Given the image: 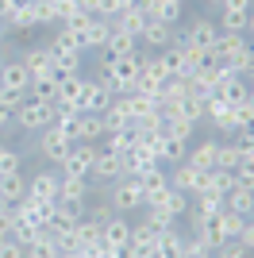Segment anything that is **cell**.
I'll return each mask as SVG.
<instances>
[{
  "instance_id": "cell-56",
  "label": "cell",
  "mask_w": 254,
  "mask_h": 258,
  "mask_svg": "<svg viewBox=\"0 0 254 258\" xmlns=\"http://www.w3.org/2000/svg\"><path fill=\"white\" fill-rule=\"evenodd\" d=\"M204 4H216V8H220V4H223V0H204Z\"/></svg>"
},
{
  "instance_id": "cell-21",
  "label": "cell",
  "mask_w": 254,
  "mask_h": 258,
  "mask_svg": "<svg viewBox=\"0 0 254 258\" xmlns=\"http://www.w3.org/2000/svg\"><path fill=\"white\" fill-rule=\"evenodd\" d=\"M246 46H250V43H246V35H239V31H220V39H216V50H212V54H216V58L227 66L235 54L246 50Z\"/></svg>"
},
{
  "instance_id": "cell-50",
  "label": "cell",
  "mask_w": 254,
  "mask_h": 258,
  "mask_svg": "<svg viewBox=\"0 0 254 258\" xmlns=\"http://www.w3.org/2000/svg\"><path fill=\"white\" fill-rule=\"evenodd\" d=\"M0 258H27V247L16 239H0Z\"/></svg>"
},
{
  "instance_id": "cell-25",
  "label": "cell",
  "mask_w": 254,
  "mask_h": 258,
  "mask_svg": "<svg viewBox=\"0 0 254 258\" xmlns=\"http://www.w3.org/2000/svg\"><path fill=\"white\" fill-rule=\"evenodd\" d=\"M216 147H220V143H216V139H204L201 147H193V151L185 154V162H189L193 170H201V173L216 170Z\"/></svg>"
},
{
  "instance_id": "cell-28",
  "label": "cell",
  "mask_w": 254,
  "mask_h": 258,
  "mask_svg": "<svg viewBox=\"0 0 254 258\" xmlns=\"http://www.w3.org/2000/svg\"><path fill=\"white\" fill-rule=\"evenodd\" d=\"M20 62L27 66V74L31 77H42V74H50V50H46V46H27V50L20 54Z\"/></svg>"
},
{
  "instance_id": "cell-2",
  "label": "cell",
  "mask_w": 254,
  "mask_h": 258,
  "mask_svg": "<svg viewBox=\"0 0 254 258\" xmlns=\"http://www.w3.org/2000/svg\"><path fill=\"white\" fill-rule=\"evenodd\" d=\"M54 123V104L50 100L23 97V104L16 108V131H42Z\"/></svg>"
},
{
  "instance_id": "cell-4",
  "label": "cell",
  "mask_w": 254,
  "mask_h": 258,
  "mask_svg": "<svg viewBox=\"0 0 254 258\" xmlns=\"http://www.w3.org/2000/svg\"><path fill=\"white\" fill-rule=\"evenodd\" d=\"M112 89L104 81H96V77H85L81 81V97H77V108H81L85 116H104V108L112 104Z\"/></svg>"
},
{
  "instance_id": "cell-9",
  "label": "cell",
  "mask_w": 254,
  "mask_h": 258,
  "mask_svg": "<svg viewBox=\"0 0 254 258\" xmlns=\"http://www.w3.org/2000/svg\"><path fill=\"white\" fill-rule=\"evenodd\" d=\"M204 119H208L216 131H231V135L239 131V123H235V104L212 97V93H208V100H204Z\"/></svg>"
},
{
  "instance_id": "cell-12",
  "label": "cell",
  "mask_w": 254,
  "mask_h": 258,
  "mask_svg": "<svg viewBox=\"0 0 254 258\" xmlns=\"http://www.w3.org/2000/svg\"><path fill=\"white\" fill-rule=\"evenodd\" d=\"M27 85H31V74L20 58L0 62V93H27Z\"/></svg>"
},
{
  "instance_id": "cell-16",
  "label": "cell",
  "mask_w": 254,
  "mask_h": 258,
  "mask_svg": "<svg viewBox=\"0 0 254 258\" xmlns=\"http://www.w3.org/2000/svg\"><path fill=\"white\" fill-rule=\"evenodd\" d=\"M27 197H35V201H46V205H54V201H58V173H54V170L35 173L31 181H27Z\"/></svg>"
},
{
  "instance_id": "cell-18",
  "label": "cell",
  "mask_w": 254,
  "mask_h": 258,
  "mask_svg": "<svg viewBox=\"0 0 254 258\" xmlns=\"http://www.w3.org/2000/svg\"><path fill=\"white\" fill-rule=\"evenodd\" d=\"M108 35H112V20H100V16H93V23L85 27L77 39H81V50H104Z\"/></svg>"
},
{
  "instance_id": "cell-39",
  "label": "cell",
  "mask_w": 254,
  "mask_h": 258,
  "mask_svg": "<svg viewBox=\"0 0 254 258\" xmlns=\"http://www.w3.org/2000/svg\"><path fill=\"white\" fill-rule=\"evenodd\" d=\"M223 208V197L220 193H208V189H201V193L193 197V212L197 216H216Z\"/></svg>"
},
{
  "instance_id": "cell-43",
  "label": "cell",
  "mask_w": 254,
  "mask_h": 258,
  "mask_svg": "<svg viewBox=\"0 0 254 258\" xmlns=\"http://www.w3.org/2000/svg\"><path fill=\"white\" fill-rule=\"evenodd\" d=\"M239 162H246V158L235 151V143H220L216 147V166L220 170H239Z\"/></svg>"
},
{
  "instance_id": "cell-20",
  "label": "cell",
  "mask_w": 254,
  "mask_h": 258,
  "mask_svg": "<svg viewBox=\"0 0 254 258\" xmlns=\"http://www.w3.org/2000/svg\"><path fill=\"white\" fill-rule=\"evenodd\" d=\"M46 50H50V58H81V39H77L74 31H66V27H58V35H54L50 43H46Z\"/></svg>"
},
{
  "instance_id": "cell-33",
  "label": "cell",
  "mask_w": 254,
  "mask_h": 258,
  "mask_svg": "<svg viewBox=\"0 0 254 258\" xmlns=\"http://www.w3.org/2000/svg\"><path fill=\"white\" fill-rule=\"evenodd\" d=\"M154 258H185V235H181L177 227L162 231V239H158V250H154Z\"/></svg>"
},
{
  "instance_id": "cell-47",
  "label": "cell",
  "mask_w": 254,
  "mask_h": 258,
  "mask_svg": "<svg viewBox=\"0 0 254 258\" xmlns=\"http://www.w3.org/2000/svg\"><path fill=\"white\" fill-rule=\"evenodd\" d=\"M89 23H93V12H85V8H81V12H74V16H70L62 27H66V31H74V35H81Z\"/></svg>"
},
{
  "instance_id": "cell-45",
  "label": "cell",
  "mask_w": 254,
  "mask_h": 258,
  "mask_svg": "<svg viewBox=\"0 0 254 258\" xmlns=\"http://www.w3.org/2000/svg\"><path fill=\"white\" fill-rule=\"evenodd\" d=\"M31 4H35V23H39V27H54V23H58L54 0H31Z\"/></svg>"
},
{
  "instance_id": "cell-7",
  "label": "cell",
  "mask_w": 254,
  "mask_h": 258,
  "mask_svg": "<svg viewBox=\"0 0 254 258\" xmlns=\"http://www.w3.org/2000/svg\"><path fill=\"white\" fill-rule=\"evenodd\" d=\"M135 181H139V189H143V208H154L162 197L169 193V170L166 166H154L150 173H143Z\"/></svg>"
},
{
  "instance_id": "cell-26",
  "label": "cell",
  "mask_w": 254,
  "mask_h": 258,
  "mask_svg": "<svg viewBox=\"0 0 254 258\" xmlns=\"http://www.w3.org/2000/svg\"><path fill=\"white\" fill-rule=\"evenodd\" d=\"M4 27H12V31H31V27H39V23H35V4L31 0H16V8L8 12Z\"/></svg>"
},
{
  "instance_id": "cell-1",
  "label": "cell",
  "mask_w": 254,
  "mask_h": 258,
  "mask_svg": "<svg viewBox=\"0 0 254 258\" xmlns=\"http://www.w3.org/2000/svg\"><path fill=\"white\" fill-rule=\"evenodd\" d=\"M104 189H108V201H104V205L112 208V212L127 216V212H139V208H143V189H139L135 177H116V181L104 185Z\"/></svg>"
},
{
  "instance_id": "cell-48",
  "label": "cell",
  "mask_w": 254,
  "mask_h": 258,
  "mask_svg": "<svg viewBox=\"0 0 254 258\" xmlns=\"http://www.w3.org/2000/svg\"><path fill=\"white\" fill-rule=\"evenodd\" d=\"M235 135H239V139H235V151L243 154V158H254V135H250V127H239Z\"/></svg>"
},
{
  "instance_id": "cell-13",
  "label": "cell",
  "mask_w": 254,
  "mask_h": 258,
  "mask_svg": "<svg viewBox=\"0 0 254 258\" xmlns=\"http://www.w3.org/2000/svg\"><path fill=\"white\" fill-rule=\"evenodd\" d=\"M127 239H131V220L112 212L104 224H100V243H104L108 250H116V247H127Z\"/></svg>"
},
{
  "instance_id": "cell-44",
  "label": "cell",
  "mask_w": 254,
  "mask_h": 258,
  "mask_svg": "<svg viewBox=\"0 0 254 258\" xmlns=\"http://www.w3.org/2000/svg\"><path fill=\"white\" fill-rule=\"evenodd\" d=\"M212 258H250V250H246L239 239H223L220 247L212 250Z\"/></svg>"
},
{
  "instance_id": "cell-14",
  "label": "cell",
  "mask_w": 254,
  "mask_h": 258,
  "mask_svg": "<svg viewBox=\"0 0 254 258\" xmlns=\"http://www.w3.org/2000/svg\"><path fill=\"white\" fill-rule=\"evenodd\" d=\"M169 185H173V189H181L185 197H197V193L204 189V173L193 170L189 162H177V166L169 170Z\"/></svg>"
},
{
  "instance_id": "cell-6",
  "label": "cell",
  "mask_w": 254,
  "mask_h": 258,
  "mask_svg": "<svg viewBox=\"0 0 254 258\" xmlns=\"http://www.w3.org/2000/svg\"><path fill=\"white\" fill-rule=\"evenodd\" d=\"M70 147H74V139L66 135V127L58 123V119H54L50 127H42V131H39V154H42V158H50L54 166L66 158V151H70Z\"/></svg>"
},
{
  "instance_id": "cell-3",
  "label": "cell",
  "mask_w": 254,
  "mask_h": 258,
  "mask_svg": "<svg viewBox=\"0 0 254 258\" xmlns=\"http://www.w3.org/2000/svg\"><path fill=\"white\" fill-rule=\"evenodd\" d=\"M96 154H100L96 143H74V147L66 151V158L58 162V173H62V177H89Z\"/></svg>"
},
{
  "instance_id": "cell-40",
  "label": "cell",
  "mask_w": 254,
  "mask_h": 258,
  "mask_svg": "<svg viewBox=\"0 0 254 258\" xmlns=\"http://www.w3.org/2000/svg\"><path fill=\"white\" fill-rule=\"evenodd\" d=\"M58 254H62V250H58V243H54L46 231H42L39 239H31V243H27V258H58Z\"/></svg>"
},
{
  "instance_id": "cell-10",
  "label": "cell",
  "mask_w": 254,
  "mask_h": 258,
  "mask_svg": "<svg viewBox=\"0 0 254 258\" xmlns=\"http://www.w3.org/2000/svg\"><path fill=\"white\" fill-rule=\"evenodd\" d=\"M169 81V74L166 70H162V62L158 58H143V70H139V77H135V93H154V97H158V89L166 85Z\"/></svg>"
},
{
  "instance_id": "cell-42",
  "label": "cell",
  "mask_w": 254,
  "mask_h": 258,
  "mask_svg": "<svg viewBox=\"0 0 254 258\" xmlns=\"http://www.w3.org/2000/svg\"><path fill=\"white\" fill-rule=\"evenodd\" d=\"M39 235H42V227L35 224V220L16 216V224H12V239H16V243H23V247H27V243H31V239H39Z\"/></svg>"
},
{
  "instance_id": "cell-22",
  "label": "cell",
  "mask_w": 254,
  "mask_h": 258,
  "mask_svg": "<svg viewBox=\"0 0 254 258\" xmlns=\"http://www.w3.org/2000/svg\"><path fill=\"white\" fill-rule=\"evenodd\" d=\"M27 197V181H23V170L20 173H8V177H0V205L16 208Z\"/></svg>"
},
{
  "instance_id": "cell-38",
  "label": "cell",
  "mask_w": 254,
  "mask_h": 258,
  "mask_svg": "<svg viewBox=\"0 0 254 258\" xmlns=\"http://www.w3.org/2000/svg\"><path fill=\"white\" fill-rule=\"evenodd\" d=\"M185 154H189V143H181V139H169V135H162L158 162H169V166H177V162H185Z\"/></svg>"
},
{
  "instance_id": "cell-34",
  "label": "cell",
  "mask_w": 254,
  "mask_h": 258,
  "mask_svg": "<svg viewBox=\"0 0 254 258\" xmlns=\"http://www.w3.org/2000/svg\"><path fill=\"white\" fill-rule=\"evenodd\" d=\"M112 23H116L119 31H127V35H135V39H139V35H143V27H147V16H143V8H139V4H131V8H123Z\"/></svg>"
},
{
  "instance_id": "cell-46",
  "label": "cell",
  "mask_w": 254,
  "mask_h": 258,
  "mask_svg": "<svg viewBox=\"0 0 254 258\" xmlns=\"http://www.w3.org/2000/svg\"><path fill=\"white\" fill-rule=\"evenodd\" d=\"M81 81H85L81 74H74V77H66V81H58V100H74V104H77V97H81Z\"/></svg>"
},
{
  "instance_id": "cell-11",
  "label": "cell",
  "mask_w": 254,
  "mask_h": 258,
  "mask_svg": "<svg viewBox=\"0 0 254 258\" xmlns=\"http://www.w3.org/2000/svg\"><path fill=\"white\" fill-rule=\"evenodd\" d=\"M158 239H162V231H154V227L143 220V224H131V239H127V247L135 250V258H154Z\"/></svg>"
},
{
  "instance_id": "cell-30",
  "label": "cell",
  "mask_w": 254,
  "mask_h": 258,
  "mask_svg": "<svg viewBox=\"0 0 254 258\" xmlns=\"http://www.w3.org/2000/svg\"><path fill=\"white\" fill-rule=\"evenodd\" d=\"M193 131H197V123H193V119H185L181 112H173V116H162V135H169V139L189 143V139H193Z\"/></svg>"
},
{
  "instance_id": "cell-36",
  "label": "cell",
  "mask_w": 254,
  "mask_h": 258,
  "mask_svg": "<svg viewBox=\"0 0 254 258\" xmlns=\"http://www.w3.org/2000/svg\"><path fill=\"white\" fill-rule=\"evenodd\" d=\"M204 189L223 197L227 189H235V170H220V166H216V170H208V173H204Z\"/></svg>"
},
{
  "instance_id": "cell-17",
  "label": "cell",
  "mask_w": 254,
  "mask_h": 258,
  "mask_svg": "<svg viewBox=\"0 0 254 258\" xmlns=\"http://www.w3.org/2000/svg\"><path fill=\"white\" fill-rule=\"evenodd\" d=\"M212 97L227 100V104H243V100H250V85H246L243 77L227 74V77H223V81H220V85L212 89Z\"/></svg>"
},
{
  "instance_id": "cell-32",
  "label": "cell",
  "mask_w": 254,
  "mask_h": 258,
  "mask_svg": "<svg viewBox=\"0 0 254 258\" xmlns=\"http://www.w3.org/2000/svg\"><path fill=\"white\" fill-rule=\"evenodd\" d=\"M104 50L112 54V58H123V54H135L139 50V39H135V35H127V31H119L116 23H112V35H108Z\"/></svg>"
},
{
  "instance_id": "cell-57",
  "label": "cell",
  "mask_w": 254,
  "mask_h": 258,
  "mask_svg": "<svg viewBox=\"0 0 254 258\" xmlns=\"http://www.w3.org/2000/svg\"><path fill=\"white\" fill-rule=\"evenodd\" d=\"M0 62H4V58H0Z\"/></svg>"
},
{
  "instance_id": "cell-35",
  "label": "cell",
  "mask_w": 254,
  "mask_h": 258,
  "mask_svg": "<svg viewBox=\"0 0 254 258\" xmlns=\"http://www.w3.org/2000/svg\"><path fill=\"white\" fill-rule=\"evenodd\" d=\"M204 100H208V93H197V89H193V93H185V97H181L177 112H181L185 119H193V123H204Z\"/></svg>"
},
{
  "instance_id": "cell-55",
  "label": "cell",
  "mask_w": 254,
  "mask_h": 258,
  "mask_svg": "<svg viewBox=\"0 0 254 258\" xmlns=\"http://www.w3.org/2000/svg\"><path fill=\"white\" fill-rule=\"evenodd\" d=\"M112 258H135V250H131V247H116V250H112Z\"/></svg>"
},
{
  "instance_id": "cell-41",
  "label": "cell",
  "mask_w": 254,
  "mask_h": 258,
  "mask_svg": "<svg viewBox=\"0 0 254 258\" xmlns=\"http://www.w3.org/2000/svg\"><path fill=\"white\" fill-rule=\"evenodd\" d=\"M23 170V154L8 143H0V177H8V173H20Z\"/></svg>"
},
{
  "instance_id": "cell-37",
  "label": "cell",
  "mask_w": 254,
  "mask_h": 258,
  "mask_svg": "<svg viewBox=\"0 0 254 258\" xmlns=\"http://www.w3.org/2000/svg\"><path fill=\"white\" fill-rule=\"evenodd\" d=\"M27 97L35 100H58V81H54L50 74H42V77H31V85H27Z\"/></svg>"
},
{
  "instance_id": "cell-8",
  "label": "cell",
  "mask_w": 254,
  "mask_h": 258,
  "mask_svg": "<svg viewBox=\"0 0 254 258\" xmlns=\"http://www.w3.org/2000/svg\"><path fill=\"white\" fill-rule=\"evenodd\" d=\"M216 39H220V27H216V20H208V16H201V20L193 23L189 31L181 35V43L197 46V50H204V54L216 50Z\"/></svg>"
},
{
  "instance_id": "cell-5",
  "label": "cell",
  "mask_w": 254,
  "mask_h": 258,
  "mask_svg": "<svg viewBox=\"0 0 254 258\" xmlns=\"http://www.w3.org/2000/svg\"><path fill=\"white\" fill-rule=\"evenodd\" d=\"M62 127H66V135H70L74 143H100V139L108 135L104 119H100V116H85V112L62 119Z\"/></svg>"
},
{
  "instance_id": "cell-15",
  "label": "cell",
  "mask_w": 254,
  "mask_h": 258,
  "mask_svg": "<svg viewBox=\"0 0 254 258\" xmlns=\"http://www.w3.org/2000/svg\"><path fill=\"white\" fill-rule=\"evenodd\" d=\"M89 177H93V181H100V185H112L116 177H123V162H119V154L100 151V154L93 158V170H89Z\"/></svg>"
},
{
  "instance_id": "cell-19",
  "label": "cell",
  "mask_w": 254,
  "mask_h": 258,
  "mask_svg": "<svg viewBox=\"0 0 254 258\" xmlns=\"http://www.w3.org/2000/svg\"><path fill=\"white\" fill-rule=\"evenodd\" d=\"M177 39V27H169V23L162 20H147V27H143V35H139V43L154 46V50H162V46H169Z\"/></svg>"
},
{
  "instance_id": "cell-49",
  "label": "cell",
  "mask_w": 254,
  "mask_h": 258,
  "mask_svg": "<svg viewBox=\"0 0 254 258\" xmlns=\"http://www.w3.org/2000/svg\"><path fill=\"white\" fill-rule=\"evenodd\" d=\"M185 258H212V250H208V243H204V239L189 235V239H185Z\"/></svg>"
},
{
  "instance_id": "cell-52",
  "label": "cell",
  "mask_w": 254,
  "mask_h": 258,
  "mask_svg": "<svg viewBox=\"0 0 254 258\" xmlns=\"http://www.w3.org/2000/svg\"><path fill=\"white\" fill-rule=\"evenodd\" d=\"M250 119H254V100L235 104V123H239V127H250Z\"/></svg>"
},
{
  "instance_id": "cell-31",
  "label": "cell",
  "mask_w": 254,
  "mask_h": 258,
  "mask_svg": "<svg viewBox=\"0 0 254 258\" xmlns=\"http://www.w3.org/2000/svg\"><path fill=\"white\" fill-rule=\"evenodd\" d=\"M223 208H227V212H239V216H250L254 212V189H239V185L227 189V193H223Z\"/></svg>"
},
{
  "instance_id": "cell-53",
  "label": "cell",
  "mask_w": 254,
  "mask_h": 258,
  "mask_svg": "<svg viewBox=\"0 0 254 258\" xmlns=\"http://www.w3.org/2000/svg\"><path fill=\"white\" fill-rule=\"evenodd\" d=\"M239 243H243L246 250L254 247V224H250V220H246V224H243V231H239Z\"/></svg>"
},
{
  "instance_id": "cell-27",
  "label": "cell",
  "mask_w": 254,
  "mask_h": 258,
  "mask_svg": "<svg viewBox=\"0 0 254 258\" xmlns=\"http://www.w3.org/2000/svg\"><path fill=\"white\" fill-rule=\"evenodd\" d=\"M123 100H127V112H131V123L135 119H143V116H150V112H158V97L154 93H123Z\"/></svg>"
},
{
  "instance_id": "cell-24",
  "label": "cell",
  "mask_w": 254,
  "mask_h": 258,
  "mask_svg": "<svg viewBox=\"0 0 254 258\" xmlns=\"http://www.w3.org/2000/svg\"><path fill=\"white\" fill-rule=\"evenodd\" d=\"M154 208H158V212L166 216V220H173V224H177L181 216L189 212V197L181 193V189H173V185H169V193L162 197V201H158V205H154Z\"/></svg>"
},
{
  "instance_id": "cell-29",
  "label": "cell",
  "mask_w": 254,
  "mask_h": 258,
  "mask_svg": "<svg viewBox=\"0 0 254 258\" xmlns=\"http://www.w3.org/2000/svg\"><path fill=\"white\" fill-rule=\"evenodd\" d=\"M104 127L108 131H123V127H131V112H127V100L123 97H112V104L104 108Z\"/></svg>"
},
{
  "instance_id": "cell-51",
  "label": "cell",
  "mask_w": 254,
  "mask_h": 258,
  "mask_svg": "<svg viewBox=\"0 0 254 258\" xmlns=\"http://www.w3.org/2000/svg\"><path fill=\"white\" fill-rule=\"evenodd\" d=\"M12 224H16V208L0 205V239H12Z\"/></svg>"
},
{
  "instance_id": "cell-54",
  "label": "cell",
  "mask_w": 254,
  "mask_h": 258,
  "mask_svg": "<svg viewBox=\"0 0 254 258\" xmlns=\"http://www.w3.org/2000/svg\"><path fill=\"white\" fill-rule=\"evenodd\" d=\"M220 8H250V0H223Z\"/></svg>"
},
{
  "instance_id": "cell-23",
  "label": "cell",
  "mask_w": 254,
  "mask_h": 258,
  "mask_svg": "<svg viewBox=\"0 0 254 258\" xmlns=\"http://www.w3.org/2000/svg\"><path fill=\"white\" fill-rule=\"evenodd\" d=\"M220 31H239L250 35V8H220Z\"/></svg>"
}]
</instances>
